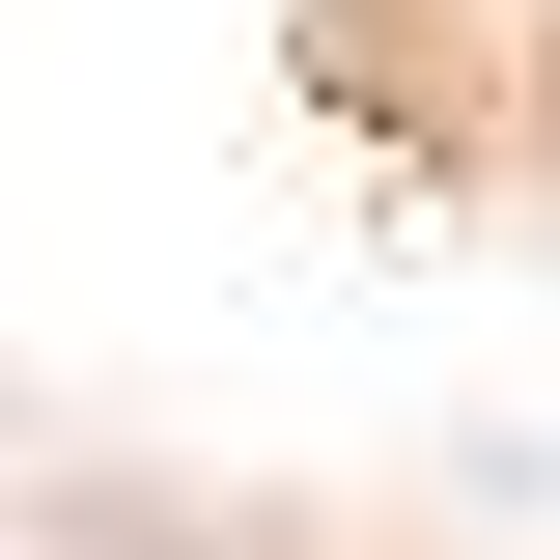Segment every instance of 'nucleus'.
Masks as SVG:
<instances>
[{
    "mask_svg": "<svg viewBox=\"0 0 560 560\" xmlns=\"http://www.w3.org/2000/svg\"><path fill=\"white\" fill-rule=\"evenodd\" d=\"M0 560H224L197 504H0Z\"/></svg>",
    "mask_w": 560,
    "mask_h": 560,
    "instance_id": "nucleus-1",
    "label": "nucleus"
}]
</instances>
